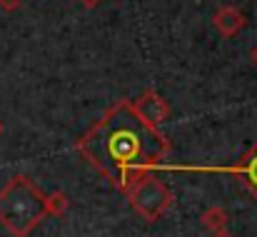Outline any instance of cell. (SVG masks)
Instances as JSON below:
<instances>
[{
    "label": "cell",
    "mask_w": 257,
    "mask_h": 237,
    "mask_svg": "<svg viewBox=\"0 0 257 237\" xmlns=\"http://www.w3.org/2000/svg\"><path fill=\"white\" fill-rule=\"evenodd\" d=\"M75 150L110 185L127 192L140 177L163 165L172 143L158 128L140 120L130 100H117L75 143Z\"/></svg>",
    "instance_id": "obj_1"
},
{
    "label": "cell",
    "mask_w": 257,
    "mask_h": 237,
    "mask_svg": "<svg viewBox=\"0 0 257 237\" xmlns=\"http://www.w3.org/2000/svg\"><path fill=\"white\" fill-rule=\"evenodd\" d=\"M45 217V195L28 175H13L0 187V225L13 237H30Z\"/></svg>",
    "instance_id": "obj_2"
},
{
    "label": "cell",
    "mask_w": 257,
    "mask_h": 237,
    "mask_svg": "<svg viewBox=\"0 0 257 237\" xmlns=\"http://www.w3.org/2000/svg\"><path fill=\"white\" fill-rule=\"evenodd\" d=\"M127 202L130 207L145 220V222H158L175 202L172 190L153 172H148L145 177H140L127 192Z\"/></svg>",
    "instance_id": "obj_3"
},
{
    "label": "cell",
    "mask_w": 257,
    "mask_h": 237,
    "mask_svg": "<svg viewBox=\"0 0 257 237\" xmlns=\"http://www.w3.org/2000/svg\"><path fill=\"white\" fill-rule=\"evenodd\" d=\"M133 102V110L140 115V120H145L153 128H160L168 117H170V102L158 92V90H145L143 95H138Z\"/></svg>",
    "instance_id": "obj_4"
},
{
    "label": "cell",
    "mask_w": 257,
    "mask_h": 237,
    "mask_svg": "<svg viewBox=\"0 0 257 237\" xmlns=\"http://www.w3.org/2000/svg\"><path fill=\"white\" fill-rule=\"evenodd\" d=\"M212 23H215V28H217L220 35L232 38V35H237V33L247 25V18H245V13H242L240 8H235V5H222V8L215 13Z\"/></svg>",
    "instance_id": "obj_5"
},
{
    "label": "cell",
    "mask_w": 257,
    "mask_h": 237,
    "mask_svg": "<svg viewBox=\"0 0 257 237\" xmlns=\"http://www.w3.org/2000/svg\"><path fill=\"white\" fill-rule=\"evenodd\" d=\"M222 172H232L242 180V185L257 197V143L245 153V158L232 167H222Z\"/></svg>",
    "instance_id": "obj_6"
},
{
    "label": "cell",
    "mask_w": 257,
    "mask_h": 237,
    "mask_svg": "<svg viewBox=\"0 0 257 237\" xmlns=\"http://www.w3.org/2000/svg\"><path fill=\"white\" fill-rule=\"evenodd\" d=\"M202 225L210 230V232H220V230H225L227 227V222H230V215H227V210L225 207H220V205H215V207H207L205 212H202Z\"/></svg>",
    "instance_id": "obj_7"
},
{
    "label": "cell",
    "mask_w": 257,
    "mask_h": 237,
    "mask_svg": "<svg viewBox=\"0 0 257 237\" xmlns=\"http://www.w3.org/2000/svg\"><path fill=\"white\" fill-rule=\"evenodd\" d=\"M68 205H70V200H68V195H65L63 190H55L53 195H45V210H48V215H53V217L65 215V212H68Z\"/></svg>",
    "instance_id": "obj_8"
},
{
    "label": "cell",
    "mask_w": 257,
    "mask_h": 237,
    "mask_svg": "<svg viewBox=\"0 0 257 237\" xmlns=\"http://www.w3.org/2000/svg\"><path fill=\"white\" fill-rule=\"evenodd\" d=\"M20 5H23V0H0V10H5V13H15Z\"/></svg>",
    "instance_id": "obj_9"
},
{
    "label": "cell",
    "mask_w": 257,
    "mask_h": 237,
    "mask_svg": "<svg viewBox=\"0 0 257 237\" xmlns=\"http://www.w3.org/2000/svg\"><path fill=\"white\" fill-rule=\"evenodd\" d=\"M80 3H83L85 8H95V5H100L102 0H80Z\"/></svg>",
    "instance_id": "obj_10"
},
{
    "label": "cell",
    "mask_w": 257,
    "mask_h": 237,
    "mask_svg": "<svg viewBox=\"0 0 257 237\" xmlns=\"http://www.w3.org/2000/svg\"><path fill=\"white\" fill-rule=\"evenodd\" d=\"M210 237H235V235H230L227 230H220V232H212Z\"/></svg>",
    "instance_id": "obj_11"
},
{
    "label": "cell",
    "mask_w": 257,
    "mask_h": 237,
    "mask_svg": "<svg viewBox=\"0 0 257 237\" xmlns=\"http://www.w3.org/2000/svg\"><path fill=\"white\" fill-rule=\"evenodd\" d=\"M250 58H252V63H255V65H257V48H255V50H252V55H250Z\"/></svg>",
    "instance_id": "obj_12"
},
{
    "label": "cell",
    "mask_w": 257,
    "mask_h": 237,
    "mask_svg": "<svg viewBox=\"0 0 257 237\" xmlns=\"http://www.w3.org/2000/svg\"><path fill=\"white\" fill-rule=\"evenodd\" d=\"M0 135H3V120H0Z\"/></svg>",
    "instance_id": "obj_13"
}]
</instances>
